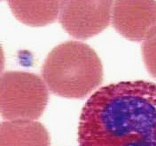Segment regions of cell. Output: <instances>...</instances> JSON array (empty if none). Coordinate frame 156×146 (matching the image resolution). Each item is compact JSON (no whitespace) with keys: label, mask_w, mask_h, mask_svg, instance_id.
Wrapping results in <instances>:
<instances>
[{"label":"cell","mask_w":156,"mask_h":146,"mask_svg":"<svg viewBox=\"0 0 156 146\" xmlns=\"http://www.w3.org/2000/svg\"><path fill=\"white\" fill-rule=\"evenodd\" d=\"M80 146H156V84L123 81L97 90L82 110Z\"/></svg>","instance_id":"6da1fadb"},{"label":"cell","mask_w":156,"mask_h":146,"mask_svg":"<svg viewBox=\"0 0 156 146\" xmlns=\"http://www.w3.org/2000/svg\"><path fill=\"white\" fill-rule=\"evenodd\" d=\"M50 90L59 96L83 98L102 82L100 59L88 45L68 41L51 50L43 66Z\"/></svg>","instance_id":"7a4b0ae2"},{"label":"cell","mask_w":156,"mask_h":146,"mask_svg":"<svg viewBox=\"0 0 156 146\" xmlns=\"http://www.w3.org/2000/svg\"><path fill=\"white\" fill-rule=\"evenodd\" d=\"M48 101L46 84L38 76L23 71H8L0 79L1 114L6 120H35Z\"/></svg>","instance_id":"3957f363"},{"label":"cell","mask_w":156,"mask_h":146,"mask_svg":"<svg viewBox=\"0 0 156 146\" xmlns=\"http://www.w3.org/2000/svg\"><path fill=\"white\" fill-rule=\"evenodd\" d=\"M111 1H61L58 20L76 39H88L107 28L111 20Z\"/></svg>","instance_id":"277c9868"},{"label":"cell","mask_w":156,"mask_h":146,"mask_svg":"<svg viewBox=\"0 0 156 146\" xmlns=\"http://www.w3.org/2000/svg\"><path fill=\"white\" fill-rule=\"evenodd\" d=\"M112 21L115 29L127 39L144 40L156 26V2L116 1Z\"/></svg>","instance_id":"5b68a950"},{"label":"cell","mask_w":156,"mask_h":146,"mask_svg":"<svg viewBox=\"0 0 156 146\" xmlns=\"http://www.w3.org/2000/svg\"><path fill=\"white\" fill-rule=\"evenodd\" d=\"M47 130L35 120H7L0 128V146H49Z\"/></svg>","instance_id":"8992f818"},{"label":"cell","mask_w":156,"mask_h":146,"mask_svg":"<svg viewBox=\"0 0 156 146\" xmlns=\"http://www.w3.org/2000/svg\"><path fill=\"white\" fill-rule=\"evenodd\" d=\"M17 19L30 26H44L53 22L59 14L58 1H9Z\"/></svg>","instance_id":"52a82bcc"},{"label":"cell","mask_w":156,"mask_h":146,"mask_svg":"<svg viewBox=\"0 0 156 146\" xmlns=\"http://www.w3.org/2000/svg\"><path fill=\"white\" fill-rule=\"evenodd\" d=\"M142 52L147 70L153 77L156 78V26L151 29L144 39Z\"/></svg>","instance_id":"ba28073f"}]
</instances>
